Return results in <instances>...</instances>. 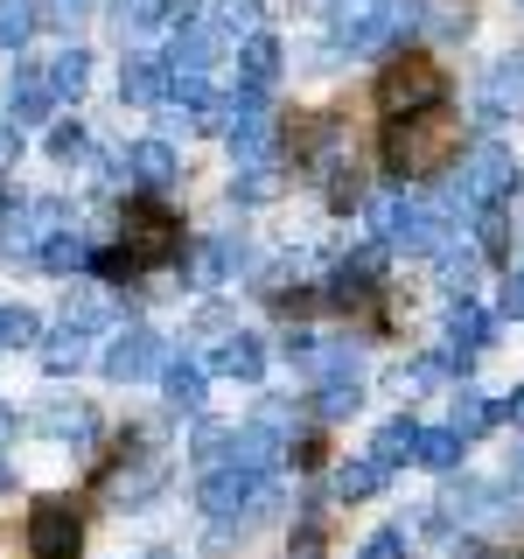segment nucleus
Returning a JSON list of instances; mask_svg holds the SVG:
<instances>
[{"label": "nucleus", "instance_id": "obj_18", "mask_svg": "<svg viewBox=\"0 0 524 559\" xmlns=\"http://www.w3.org/2000/svg\"><path fill=\"white\" fill-rule=\"evenodd\" d=\"M279 189H287V175H279L273 154H252V162H238V175H231V197L238 203H273Z\"/></svg>", "mask_w": 524, "mask_h": 559}, {"label": "nucleus", "instance_id": "obj_1", "mask_svg": "<svg viewBox=\"0 0 524 559\" xmlns=\"http://www.w3.org/2000/svg\"><path fill=\"white\" fill-rule=\"evenodd\" d=\"M454 147H462V119L441 112V105H427V112H406L392 119V133H384V168L406 182V175H433L454 162Z\"/></svg>", "mask_w": 524, "mask_h": 559}, {"label": "nucleus", "instance_id": "obj_37", "mask_svg": "<svg viewBox=\"0 0 524 559\" xmlns=\"http://www.w3.org/2000/svg\"><path fill=\"white\" fill-rule=\"evenodd\" d=\"M231 441H238L231 427H203V433H196V448H189V454H196V468H217V462H231Z\"/></svg>", "mask_w": 524, "mask_h": 559}, {"label": "nucleus", "instance_id": "obj_38", "mask_svg": "<svg viewBox=\"0 0 524 559\" xmlns=\"http://www.w3.org/2000/svg\"><path fill=\"white\" fill-rule=\"evenodd\" d=\"M441 378H448V357H413L406 371H398V392L413 399V392H427V384H441Z\"/></svg>", "mask_w": 524, "mask_h": 559}, {"label": "nucleus", "instance_id": "obj_51", "mask_svg": "<svg viewBox=\"0 0 524 559\" xmlns=\"http://www.w3.org/2000/svg\"><path fill=\"white\" fill-rule=\"evenodd\" d=\"M154 559H175V552H154Z\"/></svg>", "mask_w": 524, "mask_h": 559}, {"label": "nucleus", "instance_id": "obj_45", "mask_svg": "<svg viewBox=\"0 0 524 559\" xmlns=\"http://www.w3.org/2000/svg\"><path fill=\"white\" fill-rule=\"evenodd\" d=\"M14 162H22V127L0 119V168H14Z\"/></svg>", "mask_w": 524, "mask_h": 559}, {"label": "nucleus", "instance_id": "obj_14", "mask_svg": "<svg viewBox=\"0 0 524 559\" xmlns=\"http://www.w3.org/2000/svg\"><path fill=\"white\" fill-rule=\"evenodd\" d=\"M175 175H182V162H175L168 140H133V147H127V182H140V189H168Z\"/></svg>", "mask_w": 524, "mask_h": 559}, {"label": "nucleus", "instance_id": "obj_39", "mask_svg": "<svg viewBox=\"0 0 524 559\" xmlns=\"http://www.w3.org/2000/svg\"><path fill=\"white\" fill-rule=\"evenodd\" d=\"M252 14H259V0H217V14H210V28L231 43L238 28H252Z\"/></svg>", "mask_w": 524, "mask_h": 559}, {"label": "nucleus", "instance_id": "obj_50", "mask_svg": "<svg viewBox=\"0 0 524 559\" xmlns=\"http://www.w3.org/2000/svg\"><path fill=\"white\" fill-rule=\"evenodd\" d=\"M8 489H14V468H8V462H0V497H8Z\"/></svg>", "mask_w": 524, "mask_h": 559}, {"label": "nucleus", "instance_id": "obj_17", "mask_svg": "<svg viewBox=\"0 0 524 559\" xmlns=\"http://www.w3.org/2000/svg\"><path fill=\"white\" fill-rule=\"evenodd\" d=\"M524 112V57H503L483 84V119H511Z\"/></svg>", "mask_w": 524, "mask_h": 559}, {"label": "nucleus", "instance_id": "obj_29", "mask_svg": "<svg viewBox=\"0 0 524 559\" xmlns=\"http://www.w3.org/2000/svg\"><path fill=\"white\" fill-rule=\"evenodd\" d=\"M35 28H43V8H35V0H0V49L22 57V43Z\"/></svg>", "mask_w": 524, "mask_h": 559}, {"label": "nucleus", "instance_id": "obj_49", "mask_svg": "<svg viewBox=\"0 0 524 559\" xmlns=\"http://www.w3.org/2000/svg\"><path fill=\"white\" fill-rule=\"evenodd\" d=\"M497 419H517V427H524V392H511V399H503V406H497Z\"/></svg>", "mask_w": 524, "mask_h": 559}, {"label": "nucleus", "instance_id": "obj_40", "mask_svg": "<svg viewBox=\"0 0 524 559\" xmlns=\"http://www.w3.org/2000/svg\"><path fill=\"white\" fill-rule=\"evenodd\" d=\"M357 559H406V532H398V524H384V532H371L357 546Z\"/></svg>", "mask_w": 524, "mask_h": 559}, {"label": "nucleus", "instance_id": "obj_52", "mask_svg": "<svg viewBox=\"0 0 524 559\" xmlns=\"http://www.w3.org/2000/svg\"><path fill=\"white\" fill-rule=\"evenodd\" d=\"M517 8H524V0H517Z\"/></svg>", "mask_w": 524, "mask_h": 559}, {"label": "nucleus", "instance_id": "obj_13", "mask_svg": "<svg viewBox=\"0 0 524 559\" xmlns=\"http://www.w3.org/2000/svg\"><path fill=\"white\" fill-rule=\"evenodd\" d=\"M49 112H57V92H49V78H35L28 63H14V78H8V119H14V127H43Z\"/></svg>", "mask_w": 524, "mask_h": 559}, {"label": "nucleus", "instance_id": "obj_47", "mask_svg": "<svg viewBox=\"0 0 524 559\" xmlns=\"http://www.w3.org/2000/svg\"><path fill=\"white\" fill-rule=\"evenodd\" d=\"M433 22H441L448 35H468V8H441V14H433Z\"/></svg>", "mask_w": 524, "mask_h": 559}, {"label": "nucleus", "instance_id": "obj_48", "mask_svg": "<svg viewBox=\"0 0 524 559\" xmlns=\"http://www.w3.org/2000/svg\"><path fill=\"white\" fill-rule=\"evenodd\" d=\"M14 433H22V419H14V406H0V448H8Z\"/></svg>", "mask_w": 524, "mask_h": 559}, {"label": "nucleus", "instance_id": "obj_4", "mask_svg": "<svg viewBox=\"0 0 524 559\" xmlns=\"http://www.w3.org/2000/svg\"><path fill=\"white\" fill-rule=\"evenodd\" d=\"M314 371H322V378H314V413H322V419H343V413L364 406V392H357V384H364V357H357V349L322 343Z\"/></svg>", "mask_w": 524, "mask_h": 559}, {"label": "nucleus", "instance_id": "obj_43", "mask_svg": "<svg viewBox=\"0 0 524 559\" xmlns=\"http://www.w3.org/2000/svg\"><path fill=\"white\" fill-rule=\"evenodd\" d=\"M252 427H266L273 441H279V433H294V406H287V399H266V406L252 413Z\"/></svg>", "mask_w": 524, "mask_h": 559}, {"label": "nucleus", "instance_id": "obj_42", "mask_svg": "<svg viewBox=\"0 0 524 559\" xmlns=\"http://www.w3.org/2000/svg\"><path fill=\"white\" fill-rule=\"evenodd\" d=\"M279 349H287V364H314V357H322V336H314V329H287Z\"/></svg>", "mask_w": 524, "mask_h": 559}, {"label": "nucleus", "instance_id": "obj_2", "mask_svg": "<svg viewBox=\"0 0 524 559\" xmlns=\"http://www.w3.org/2000/svg\"><path fill=\"white\" fill-rule=\"evenodd\" d=\"M119 252L133 259V273L168 266V259L182 252V224H175V210H168V203H154V197L127 203V217H119Z\"/></svg>", "mask_w": 524, "mask_h": 559}, {"label": "nucleus", "instance_id": "obj_23", "mask_svg": "<svg viewBox=\"0 0 524 559\" xmlns=\"http://www.w3.org/2000/svg\"><path fill=\"white\" fill-rule=\"evenodd\" d=\"M162 399L175 413H203V371L189 357H175V364H162Z\"/></svg>", "mask_w": 524, "mask_h": 559}, {"label": "nucleus", "instance_id": "obj_35", "mask_svg": "<svg viewBox=\"0 0 524 559\" xmlns=\"http://www.w3.org/2000/svg\"><path fill=\"white\" fill-rule=\"evenodd\" d=\"M378 483H384V468L371 462V454H364V462H343V468H336V497H343V503H357V497H371V489H378Z\"/></svg>", "mask_w": 524, "mask_h": 559}, {"label": "nucleus", "instance_id": "obj_5", "mask_svg": "<svg viewBox=\"0 0 524 559\" xmlns=\"http://www.w3.org/2000/svg\"><path fill=\"white\" fill-rule=\"evenodd\" d=\"M511 182H517V162H511L503 147H483L476 162H468V168H462V175L448 182V203H454V210H483V203H503V197H511Z\"/></svg>", "mask_w": 524, "mask_h": 559}, {"label": "nucleus", "instance_id": "obj_11", "mask_svg": "<svg viewBox=\"0 0 524 559\" xmlns=\"http://www.w3.org/2000/svg\"><path fill=\"white\" fill-rule=\"evenodd\" d=\"M105 378L112 384H140V378H154L162 371V336H154V329H127V336H112V349H105Z\"/></svg>", "mask_w": 524, "mask_h": 559}, {"label": "nucleus", "instance_id": "obj_31", "mask_svg": "<svg viewBox=\"0 0 524 559\" xmlns=\"http://www.w3.org/2000/svg\"><path fill=\"white\" fill-rule=\"evenodd\" d=\"M168 22V0H112V28L119 35H147Z\"/></svg>", "mask_w": 524, "mask_h": 559}, {"label": "nucleus", "instance_id": "obj_16", "mask_svg": "<svg viewBox=\"0 0 524 559\" xmlns=\"http://www.w3.org/2000/svg\"><path fill=\"white\" fill-rule=\"evenodd\" d=\"M279 84V43L273 35H245L238 43V92H273Z\"/></svg>", "mask_w": 524, "mask_h": 559}, {"label": "nucleus", "instance_id": "obj_46", "mask_svg": "<svg viewBox=\"0 0 524 559\" xmlns=\"http://www.w3.org/2000/svg\"><path fill=\"white\" fill-rule=\"evenodd\" d=\"M503 314H524V266L511 273V287H503Z\"/></svg>", "mask_w": 524, "mask_h": 559}, {"label": "nucleus", "instance_id": "obj_9", "mask_svg": "<svg viewBox=\"0 0 524 559\" xmlns=\"http://www.w3.org/2000/svg\"><path fill=\"white\" fill-rule=\"evenodd\" d=\"M224 133H231L238 162L266 154V147H273V133H279V112H273V98H266V92H238V98H231V119H224Z\"/></svg>", "mask_w": 524, "mask_h": 559}, {"label": "nucleus", "instance_id": "obj_21", "mask_svg": "<svg viewBox=\"0 0 524 559\" xmlns=\"http://www.w3.org/2000/svg\"><path fill=\"white\" fill-rule=\"evenodd\" d=\"M35 259H43V273L70 280V273H84V266H92V245H84V238L70 231V224H63V231H49L43 245H35Z\"/></svg>", "mask_w": 524, "mask_h": 559}, {"label": "nucleus", "instance_id": "obj_12", "mask_svg": "<svg viewBox=\"0 0 524 559\" xmlns=\"http://www.w3.org/2000/svg\"><path fill=\"white\" fill-rule=\"evenodd\" d=\"M259 483H266L259 468H245V462H217V468L203 476V511H210V518H238L245 503H252V489H259Z\"/></svg>", "mask_w": 524, "mask_h": 559}, {"label": "nucleus", "instance_id": "obj_32", "mask_svg": "<svg viewBox=\"0 0 524 559\" xmlns=\"http://www.w3.org/2000/svg\"><path fill=\"white\" fill-rule=\"evenodd\" d=\"M433 252H441V280H448L454 294H468V287H476L483 252H468V245H433Z\"/></svg>", "mask_w": 524, "mask_h": 559}, {"label": "nucleus", "instance_id": "obj_6", "mask_svg": "<svg viewBox=\"0 0 524 559\" xmlns=\"http://www.w3.org/2000/svg\"><path fill=\"white\" fill-rule=\"evenodd\" d=\"M371 217H378V231L392 238V245H406V252H433V245H448V224H441V210H433V203L384 197Z\"/></svg>", "mask_w": 524, "mask_h": 559}, {"label": "nucleus", "instance_id": "obj_41", "mask_svg": "<svg viewBox=\"0 0 524 559\" xmlns=\"http://www.w3.org/2000/svg\"><path fill=\"white\" fill-rule=\"evenodd\" d=\"M43 22L70 35V28H84V22H92V0H49V8H43Z\"/></svg>", "mask_w": 524, "mask_h": 559}, {"label": "nucleus", "instance_id": "obj_30", "mask_svg": "<svg viewBox=\"0 0 524 559\" xmlns=\"http://www.w3.org/2000/svg\"><path fill=\"white\" fill-rule=\"evenodd\" d=\"M454 433H462V441H483L489 427H497V406H489L483 392H454V419H448Z\"/></svg>", "mask_w": 524, "mask_h": 559}, {"label": "nucleus", "instance_id": "obj_44", "mask_svg": "<svg viewBox=\"0 0 524 559\" xmlns=\"http://www.w3.org/2000/svg\"><path fill=\"white\" fill-rule=\"evenodd\" d=\"M49 154H57V162L84 154V127H78V119H70V127H49Z\"/></svg>", "mask_w": 524, "mask_h": 559}, {"label": "nucleus", "instance_id": "obj_24", "mask_svg": "<svg viewBox=\"0 0 524 559\" xmlns=\"http://www.w3.org/2000/svg\"><path fill=\"white\" fill-rule=\"evenodd\" d=\"M462 433L454 427H419V441H413V462H427V468H441V476H454L462 468Z\"/></svg>", "mask_w": 524, "mask_h": 559}, {"label": "nucleus", "instance_id": "obj_33", "mask_svg": "<svg viewBox=\"0 0 524 559\" xmlns=\"http://www.w3.org/2000/svg\"><path fill=\"white\" fill-rule=\"evenodd\" d=\"M35 336H43V314H35V308H22V301L0 308V349H28Z\"/></svg>", "mask_w": 524, "mask_h": 559}, {"label": "nucleus", "instance_id": "obj_26", "mask_svg": "<svg viewBox=\"0 0 524 559\" xmlns=\"http://www.w3.org/2000/svg\"><path fill=\"white\" fill-rule=\"evenodd\" d=\"M217 371H231V378L252 384L259 371H266V343H259V336H224L217 343Z\"/></svg>", "mask_w": 524, "mask_h": 559}, {"label": "nucleus", "instance_id": "obj_3", "mask_svg": "<svg viewBox=\"0 0 524 559\" xmlns=\"http://www.w3.org/2000/svg\"><path fill=\"white\" fill-rule=\"evenodd\" d=\"M448 98V70L433 57H392L378 70V112L384 119H406V112H427V105Z\"/></svg>", "mask_w": 524, "mask_h": 559}, {"label": "nucleus", "instance_id": "obj_22", "mask_svg": "<svg viewBox=\"0 0 524 559\" xmlns=\"http://www.w3.org/2000/svg\"><path fill=\"white\" fill-rule=\"evenodd\" d=\"M483 343H489V314L462 301V308L448 314V349H454V364H476V349H483Z\"/></svg>", "mask_w": 524, "mask_h": 559}, {"label": "nucleus", "instance_id": "obj_7", "mask_svg": "<svg viewBox=\"0 0 524 559\" xmlns=\"http://www.w3.org/2000/svg\"><path fill=\"white\" fill-rule=\"evenodd\" d=\"M84 546V524L70 511V497H43L28 511V559H78Z\"/></svg>", "mask_w": 524, "mask_h": 559}, {"label": "nucleus", "instance_id": "obj_20", "mask_svg": "<svg viewBox=\"0 0 524 559\" xmlns=\"http://www.w3.org/2000/svg\"><path fill=\"white\" fill-rule=\"evenodd\" d=\"M43 364H49V371H57V378L84 371V364H92V329H84V322H63L57 336L43 343Z\"/></svg>", "mask_w": 524, "mask_h": 559}, {"label": "nucleus", "instance_id": "obj_27", "mask_svg": "<svg viewBox=\"0 0 524 559\" xmlns=\"http://www.w3.org/2000/svg\"><path fill=\"white\" fill-rule=\"evenodd\" d=\"M84 84H92V49L70 43L63 57L49 63V92H57V98H84Z\"/></svg>", "mask_w": 524, "mask_h": 559}, {"label": "nucleus", "instance_id": "obj_15", "mask_svg": "<svg viewBox=\"0 0 524 559\" xmlns=\"http://www.w3.org/2000/svg\"><path fill=\"white\" fill-rule=\"evenodd\" d=\"M119 98L127 105H162L168 98V57H127L119 63Z\"/></svg>", "mask_w": 524, "mask_h": 559}, {"label": "nucleus", "instance_id": "obj_19", "mask_svg": "<svg viewBox=\"0 0 524 559\" xmlns=\"http://www.w3.org/2000/svg\"><path fill=\"white\" fill-rule=\"evenodd\" d=\"M489 503H497V489L489 483H476V476H454L448 489H441V524H476Z\"/></svg>", "mask_w": 524, "mask_h": 559}, {"label": "nucleus", "instance_id": "obj_25", "mask_svg": "<svg viewBox=\"0 0 524 559\" xmlns=\"http://www.w3.org/2000/svg\"><path fill=\"white\" fill-rule=\"evenodd\" d=\"M413 441H419V427H413V419H384V427H378V441H371V462L384 468V476H392L398 462H413Z\"/></svg>", "mask_w": 524, "mask_h": 559}, {"label": "nucleus", "instance_id": "obj_28", "mask_svg": "<svg viewBox=\"0 0 524 559\" xmlns=\"http://www.w3.org/2000/svg\"><path fill=\"white\" fill-rule=\"evenodd\" d=\"M35 427H43L49 441H70V433H92V406H78V399H49V406L35 413Z\"/></svg>", "mask_w": 524, "mask_h": 559}, {"label": "nucleus", "instance_id": "obj_34", "mask_svg": "<svg viewBox=\"0 0 524 559\" xmlns=\"http://www.w3.org/2000/svg\"><path fill=\"white\" fill-rule=\"evenodd\" d=\"M476 252L483 259H503V252H511V217H503L497 203H483V217H476Z\"/></svg>", "mask_w": 524, "mask_h": 559}, {"label": "nucleus", "instance_id": "obj_10", "mask_svg": "<svg viewBox=\"0 0 524 559\" xmlns=\"http://www.w3.org/2000/svg\"><path fill=\"white\" fill-rule=\"evenodd\" d=\"M63 217H70V210L49 203V197L8 210V224H0V259H35V245H43L49 231H63Z\"/></svg>", "mask_w": 524, "mask_h": 559}, {"label": "nucleus", "instance_id": "obj_8", "mask_svg": "<svg viewBox=\"0 0 524 559\" xmlns=\"http://www.w3.org/2000/svg\"><path fill=\"white\" fill-rule=\"evenodd\" d=\"M287 140H294V168L314 175V182L343 168V119H287Z\"/></svg>", "mask_w": 524, "mask_h": 559}, {"label": "nucleus", "instance_id": "obj_36", "mask_svg": "<svg viewBox=\"0 0 524 559\" xmlns=\"http://www.w3.org/2000/svg\"><path fill=\"white\" fill-rule=\"evenodd\" d=\"M329 552V538H322V503H314V511L294 524V538H287V559H322Z\"/></svg>", "mask_w": 524, "mask_h": 559}]
</instances>
